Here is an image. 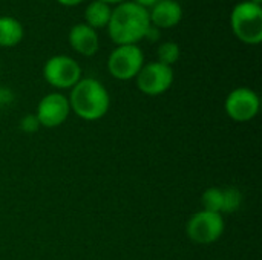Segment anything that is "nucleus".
<instances>
[{
    "mask_svg": "<svg viewBox=\"0 0 262 260\" xmlns=\"http://www.w3.org/2000/svg\"><path fill=\"white\" fill-rule=\"evenodd\" d=\"M150 28L149 11L127 0L112 6L111 20L106 26L111 40L117 44H138Z\"/></svg>",
    "mask_w": 262,
    "mask_h": 260,
    "instance_id": "f257e3e1",
    "label": "nucleus"
},
{
    "mask_svg": "<svg viewBox=\"0 0 262 260\" xmlns=\"http://www.w3.org/2000/svg\"><path fill=\"white\" fill-rule=\"evenodd\" d=\"M69 113L71 106L68 97L60 92H51L38 101L34 115L37 116L40 127L52 129L61 126L68 120Z\"/></svg>",
    "mask_w": 262,
    "mask_h": 260,
    "instance_id": "1a4fd4ad",
    "label": "nucleus"
},
{
    "mask_svg": "<svg viewBox=\"0 0 262 260\" xmlns=\"http://www.w3.org/2000/svg\"><path fill=\"white\" fill-rule=\"evenodd\" d=\"M100 2H103V3H106L109 6H117V5H120L123 2H127V0H100Z\"/></svg>",
    "mask_w": 262,
    "mask_h": 260,
    "instance_id": "4be33fe9",
    "label": "nucleus"
},
{
    "mask_svg": "<svg viewBox=\"0 0 262 260\" xmlns=\"http://www.w3.org/2000/svg\"><path fill=\"white\" fill-rule=\"evenodd\" d=\"M259 97L250 87H236L233 89L224 103L226 113L230 120L236 123H247L253 120L259 112Z\"/></svg>",
    "mask_w": 262,
    "mask_h": 260,
    "instance_id": "6e6552de",
    "label": "nucleus"
},
{
    "mask_svg": "<svg viewBox=\"0 0 262 260\" xmlns=\"http://www.w3.org/2000/svg\"><path fill=\"white\" fill-rule=\"evenodd\" d=\"M249 2H252V3H255V5H261L262 6V0H249Z\"/></svg>",
    "mask_w": 262,
    "mask_h": 260,
    "instance_id": "5701e85b",
    "label": "nucleus"
},
{
    "mask_svg": "<svg viewBox=\"0 0 262 260\" xmlns=\"http://www.w3.org/2000/svg\"><path fill=\"white\" fill-rule=\"evenodd\" d=\"M12 100H14L12 92L9 89H6V87H0V107L8 106Z\"/></svg>",
    "mask_w": 262,
    "mask_h": 260,
    "instance_id": "a211bd4d",
    "label": "nucleus"
},
{
    "mask_svg": "<svg viewBox=\"0 0 262 260\" xmlns=\"http://www.w3.org/2000/svg\"><path fill=\"white\" fill-rule=\"evenodd\" d=\"M111 14H112V6L100 2V0H92L91 3H88V6L84 8V21L88 26H91L92 29H103L107 26L109 20H111Z\"/></svg>",
    "mask_w": 262,
    "mask_h": 260,
    "instance_id": "ddd939ff",
    "label": "nucleus"
},
{
    "mask_svg": "<svg viewBox=\"0 0 262 260\" xmlns=\"http://www.w3.org/2000/svg\"><path fill=\"white\" fill-rule=\"evenodd\" d=\"M157 57H158L157 61L172 67L180 60L181 49H180L178 43H175V41H163V43H160V46L157 49Z\"/></svg>",
    "mask_w": 262,
    "mask_h": 260,
    "instance_id": "2eb2a0df",
    "label": "nucleus"
},
{
    "mask_svg": "<svg viewBox=\"0 0 262 260\" xmlns=\"http://www.w3.org/2000/svg\"><path fill=\"white\" fill-rule=\"evenodd\" d=\"M71 112L84 121H97L103 118L111 107V95L107 89L95 78H81L68 97Z\"/></svg>",
    "mask_w": 262,
    "mask_h": 260,
    "instance_id": "f03ea898",
    "label": "nucleus"
},
{
    "mask_svg": "<svg viewBox=\"0 0 262 260\" xmlns=\"http://www.w3.org/2000/svg\"><path fill=\"white\" fill-rule=\"evenodd\" d=\"M226 224L223 215L201 210L195 213L186 227L187 238L200 245H209L216 242L224 233Z\"/></svg>",
    "mask_w": 262,
    "mask_h": 260,
    "instance_id": "423d86ee",
    "label": "nucleus"
},
{
    "mask_svg": "<svg viewBox=\"0 0 262 260\" xmlns=\"http://www.w3.org/2000/svg\"><path fill=\"white\" fill-rule=\"evenodd\" d=\"M71 48L83 57H94L100 49V37L95 29L86 23H75L68 32Z\"/></svg>",
    "mask_w": 262,
    "mask_h": 260,
    "instance_id": "9d476101",
    "label": "nucleus"
},
{
    "mask_svg": "<svg viewBox=\"0 0 262 260\" xmlns=\"http://www.w3.org/2000/svg\"><path fill=\"white\" fill-rule=\"evenodd\" d=\"M224 190V207H223V215H230L233 211H236L241 204H243V193L238 188L229 187V188H223Z\"/></svg>",
    "mask_w": 262,
    "mask_h": 260,
    "instance_id": "dca6fc26",
    "label": "nucleus"
},
{
    "mask_svg": "<svg viewBox=\"0 0 262 260\" xmlns=\"http://www.w3.org/2000/svg\"><path fill=\"white\" fill-rule=\"evenodd\" d=\"M230 28L233 35L246 43L256 46L262 41V6L249 0L239 2L232 8Z\"/></svg>",
    "mask_w": 262,
    "mask_h": 260,
    "instance_id": "7ed1b4c3",
    "label": "nucleus"
},
{
    "mask_svg": "<svg viewBox=\"0 0 262 260\" xmlns=\"http://www.w3.org/2000/svg\"><path fill=\"white\" fill-rule=\"evenodd\" d=\"M25 28L14 15H0V48H14L21 43Z\"/></svg>",
    "mask_w": 262,
    "mask_h": 260,
    "instance_id": "f8f14e48",
    "label": "nucleus"
},
{
    "mask_svg": "<svg viewBox=\"0 0 262 260\" xmlns=\"http://www.w3.org/2000/svg\"><path fill=\"white\" fill-rule=\"evenodd\" d=\"M173 67L166 66L160 61L144 63L138 75L135 77L137 87L140 92L149 97H158L170 89L173 84Z\"/></svg>",
    "mask_w": 262,
    "mask_h": 260,
    "instance_id": "0eeeda50",
    "label": "nucleus"
},
{
    "mask_svg": "<svg viewBox=\"0 0 262 260\" xmlns=\"http://www.w3.org/2000/svg\"><path fill=\"white\" fill-rule=\"evenodd\" d=\"M203 208L206 211L218 213L223 215V207H224V190L218 187H210L203 193L201 198Z\"/></svg>",
    "mask_w": 262,
    "mask_h": 260,
    "instance_id": "4468645a",
    "label": "nucleus"
},
{
    "mask_svg": "<svg viewBox=\"0 0 262 260\" xmlns=\"http://www.w3.org/2000/svg\"><path fill=\"white\" fill-rule=\"evenodd\" d=\"M43 78L49 86L64 90L72 89L83 78V72L75 58L58 54L46 60L43 66Z\"/></svg>",
    "mask_w": 262,
    "mask_h": 260,
    "instance_id": "39448f33",
    "label": "nucleus"
},
{
    "mask_svg": "<svg viewBox=\"0 0 262 260\" xmlns=\"http://www.w3.org/2000/svg\"><path fill=\"white\" fill-rule=\"evenodd\" d=\"M158 38H160V29H157L155 26L150 25V28H149V31H147V34H146V37H144V40L157 41Z\"/></svg>",
    "mask_w": 262,
    "mask_h": 260,
    "instance_id": "6ab92c4d",
    "label": "nucleus"
},
{
    "mask_svg": "<svg viewBox=\"0 0 262 260\" xmlns=\"http://www.w3.org/2000/svg\"><path fill=\"white\" fill-rule=\"evenodd\" d=\"M149 18L157 29L175 28L183 20V6L178 0H158L149 9Z\"/></svg>",
    "mask_w": 262,
    "mask_h": 260,
    "instance_id": "9b49d317",
    "label": "nucleus"
},
{
    "mask_svg": "<svg viewBox=\"0 0 262 260\" xmlns=\"http://www.w3.org/2000/svg\"><path fill=\"white\" fill-rule=\"evenodd\" d=\"M144 66V52L138 44L115 46L107 57L109 74L120 81L135 80Z\"/></svg>",
    "mask_w": 262,
    "mask_h": 260,
    "instance_id": "20e7f679",
    "label": "nucleus"
},
{
    "mask_svg": "<svg viewBox=\"0 0 262 260\" xmlns=\"http://www.w3.org/2000/svg\"><path fill=\"white\" fill-rule=\"evenodd\" d=\"M38 129H40V123H38L35 115H26L21 118V121H20V130L21 132L31 135V133H35Z\"/></svg>",
    "mask_w": 262,
    "mask_h": 260,
    "instance_id": "f3484780",
    "label": "nucleus"
},
{
    "mask_svg": "<svg viewBox=\"0 0 262 260\" xmlns=\"http://www.w3.org/2000/svg\"><path fill=\"white\" fill-rule=\"evenodd\" d=\"M130 2H134V3H137L138 6H141V8H144V9H150L158 0H130Z\"/></svg>",
    "mask_w": 262,
    "mask_h": 260,
    "instance_id": "aec40b11",
    "label": "nucleus"
},
{
    "mask_svg": "<svg viewBox=\"0 0 262 260\" xmlns=\"http://www.w3.org/2000/svg\"><path fill=\"white\" fill-rule=\"evenodd\" d=\"M57 3L66 6V8H72V6H78L80 3H83L84 0H55Z\"/></svg>",
    "mask_w": 262,
    "mask_h": 260,
    "instance_id": "412c9836",
    "label": "nucleus"
}]
</instances>
